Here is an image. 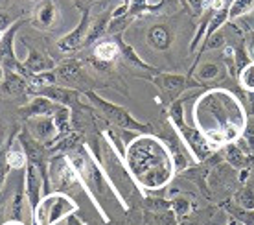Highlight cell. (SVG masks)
<instances>
[{
    "instance_id": "9",
    "label": "cell",
    "mask_w": 254,
    "mask_h": 225,
    "mask_svg": "<svg viewBox=\"0 0 254 225\" xmlns=\"http://www.w3.org/2000/svg\"><path fill=\"white\" fill-rule=\"evenodd\" d=\"M56 79L58 85L68 87V89H81L85 92V87L90 83V77L85 74V69L81 67V63L77 59H64L63 63L56 65Z\"/></svg>"
},
{
    "instance_id": "8",
    "label": "cell",
    "mask_w": 254,
    "mask_h": 225,
    "mask_svg": "<svg viewBox=\"0 0 254 225\" xmlns=\"http://www.w3.org/2000/svg\"><path fill=\"white\" fill-rule=\"evenodd\" d=\"M48 177H50V188H56V192H68L76 185H81L79 175L66 155L52 157L48 164Z\"/></svg>"
},
{
    "instance_id": "25",
    "label": "cell",
    "mask_w": 254,
    "mask_h": 225,
    "mask_svg": "<svg viewBox=\"0 0 254 225\" xmlns=\"http://www.w3.org/2000/svg\"><path fill=\"white\" fill-rule=\"evenodd\" d=\"M225 161L229 162L230 166L242 170V168L249 166L251 157H249V153L245 151V148H243L240 142H234V144L225 146Z\"/></svg>"
},
{
    "instance_id": "21",
    "label": "cell",
    "mask_w": 254,
    "mask_h": 225,
    "mask_svg": "<svg viewBox=\"0 0 254 225\" xmlns=\"http://www.w3.org/2000/svg\"><path fill=\"white\" fill-rule=\"evenodd\" d=\"M146 39H147V45L151 46V48H155V50L159 52H166L170 50V46H172L173 35H172V30L168 26L155 24L147 30Z\"/></svg>"
},
{
    "instance_id": "36",
    "label": "cell",
    "mask_w": 254,
    "mask_h": 225,
    "mask_svg": "<svg viewBox=\"0 0 254 225\" xmlns=\"http://www.w3.org/2000/svg\"><path fill=\"white\" fill-rule=\"evenodd\" d=\"M15 22H17V20L13 19L11 15H9V13L4 9V7L0 6V30H2V32H7V30H9V28L15 24Z\"/></svg>"
},
{
    "instance_id": "38",
    "label": "cell",
    "mask_w": 254,
    "mask_h": 225,
    "mask_svg": "<svg viewBox=\"0 0 254 225\" xmlns=\"http://www.w3.org/2000/svg\"><path fill=\"white\" fill-rule=\"evenodd\" d=\"M227 225H243V224H240V222H238V220H234V218H230Z\"/></svg>"
},
{
    "instance_id": "35",
    "label": "cell",
    "mask_w": 254,
    "mask_h": 225,
    "mask_svg": "<svg viewBox=\"0 0 254 225\" xmlns=\"http://www.w3.org/2000/svg\"><path fill=\"white\" fill-rule=\"evenodd\" d=\"M9 170H11V168L7 166V162H6V148H0V194H2V190L6 187V179H7Z\"/></svg>"
},
{
    "instance_id": "41",
    "label": "cell",
    "mask_w": 254,
    "mask_h": 225,
    "mask_svg": "<svg viewBox=\"0 0 254 225\" xmlns=\"http://www.w3.org/2000/svg\"><path fill=\"white\" fill-rule=\"evenodd\" d=\"M0 2H2V0H0Z\"/></svg>"
},
{
    "instance_id": "29",
    "label": "cell",
    "mask_w": 254,
    "mask_h": 225,
    "mask_svg": "<svg viewBox=\"0 0 254 225\" xmlns=\"http://www.w3.org/2000/svg\"><path fill=\"white\" fill-rule=\"evenodd\" d=\"M234 205L242 207V209H247V211H254V192L251 187H242L240 190H236L234 198Z\"/></svg>"
},
{
    "instance_id": "11",
    "label": "cell",
    "mask_w": 254,
    "mask_h": 225,
    "mask_svg": "<svg viewBox=\"0 0 254 225\" xmlns=\"http://www.w3.org/2000/svg\"><path fill=\"white\" fill-rule=\"evenodd\" d=\"M166 146L170 150L173 159V166H175V172H183L190 166V151L186 148V144L183 142L181 135L177 133V129L173 128V124H168V129H166Z\"/></svg>"
},
{
    "instance_id": "31",
    "label": "cell",
    "mask_w": 254,
    "mask_h": 225,
    "mask_svg": "<svg viewBox=\"0 0 254 225\" xmlns=\"http://www.w3.org/2000/svg\"><path fill=\"white\" fill-rule=\"evenodd\" d=\"M227 211H229L230 218L238 220L240 224L254 225V211H247V209H242L238 205H227Z\"/></svg>"
},
{
    "instance_id": "14",
    "label": "cell",
    "mask_w": 254,
    "mask_h": 225,
    "mask_svg": "<svg viewBox=\"0 0 254 225\" xmlns=\"http://www.w3.org/2000/svg\"><path fill=\"white\" fill-rule=\"evenodd\" d=\"M153 83L160 89V92L168 96L170 103L179 100V94L185 90L188 77L183 74H170V72H159L153 76Z\"/></svg>"
},
{
    "instance_id": "32",
    "label": "cell",
    "mask_w": 254,
    "mask_h": 225,
    "mask_svg": "<svg viewBox=\"0 0 254 225\" xmlns=\"http://www.w3.org/2000/svg\"><path fill=\"white\" fill-rule=\"evenodd\" d=\"M170 205H172V211H173V214L177 216V220L186 218L191 211V201L188 200V198H185V196L173 198V200L170 201Z\"/></svg>"
},
{
    "instance_id": "40",
    "label": "cell",
    "mask_w": 254,
    "mask_h": 225,
    "mask_svg": "<svg viewBox=\"0 0 254 225\" xmlns=\"http://www.w3.org/2000/svg\"><path fill=\"white\" fill-rule=\"evenodd\" d=\"M4 33L6 32H2V30H0V41H2V37H4Z\"/></svg>"
},
{
    "instance_id": "4",
    "label": "cell",
    "mask_w": 254,
    "mask_h": 225,
    "mask_svg": "<svg viewBox=\"0 0 254 225\" xmlns=\"http://www.w3.org/2000/svg\"><path fill=\"white\" fill-rule=\"evenodd\" d=\"M102 168L103 172H105V175H107L111 187L115 188V192L118 194L124 209H127V200L134 192H140L144 196L142 188L134 183L133 175L129 174L124 157L118 153V150L111 144L109 139H105L102 142Z\"/></svg>"
},
{
    "instance_id": "6",
    "label": "cell",
    "mask_w": 254,
    "mask_h": 225,
    "mask_svg": "<svg viewBox=\"0 0 254 225\" xmlns=\"http://www.w3.org/2000/svg\"><path fill=\"white\" fill-rule=\"evenodd\" d=\"M77 211V203L66 192L45 194L32 214V225H58Z\"/></svg>"
},
{
    "instance_id": "23",
    "label": "cell",
    "mask_w": 254,
    "mask_h": 225,
    "mask_svg": "<svg viewBox=\"0 0 254 225\" xmlns=\"http://www.w3.org/2000/svg\"><path fill=\"white\" fill-rule=\"evenodd\" d=\"M120 41H115V39H105L94 45V58L105 65L113 63L116 58H120Z\"/></svg>"
},
{
    "instance_id": "19",
    "label": "cell",
    "mask_w": 254,
    "mask_h": 225,
    "mask_svg": "<svg viewBox=\"0 0 254 225\" xmlns=\"http://www.w3.org/2000/svg\"><path fill=\"white\" fill-rule=\"evenodd\" d=\"M58 6L52 2V0H43V2H39L35 9H33V15H32V24L39 30H50L56 26L58 22Z\"/></svg>"
},
{
    "instance_id": "22",
    "label": "cell",
    "mask_w": 254,
    "mask_h": 225,
    "mask_svg": "<svg viewBox=\"0 0 254 225\" xmlns=\"http://www.w3.org/2000/svg\"><path fill=\"white\" fill-rule=\"evenodd\" d=\"M26 205H28V198H26V192H24V185H20V187L15 190L11 201H9V205H7V209H6V214H7L6 222L26 224L24 222V207Z\"/></svg>"
},
{
    "instance_id": "33",
    "label": "cell",
    "mask_w": 254,
    "mask_h": 225,
    "mask_svg": "<svg viewBox=\"0 0 254 225\" xmlns=\"http://www.w3.org/2000/svg\"><path fill=\"white\" fill-rule=\"evenodd\" d=\"M240 85L249 92H254V61L240 71Z\"/></svg>"
},
{
    "instance_id": "17",
    "label": "cell",
    "mask_w": 254,
    "mask_h": 225,
    "mask_svg": "<svg viewBox=\"0 0 254 225\" xmlns=\"http://www.w3.org/2000/svg\"><path fill=\"white\" fill-rule=\"evenodd\" d=\"M41 188H43V177H41L37 168L28 162V166L24 170V192L32 214L37 209L39 201H41Z\"/></svg>"
},
{
    "instance_id": "13",
    "label": "cell",
    "mask_w": 254,
    "mask_h": 225,
    "mask_svg": "<svg viewBox=\"0 0 254 225\" xmlns=\"http://www.w3.org/2000/svg\"><path fill=\"white\" fill-rule=\"evenodd\" d=\"M26 48H28V58L22 61V76L24 77H32L35 74H41V72H48L56 69V63L54 59L48 58L46 54H43L41 50L33 48L28 41H24Z\"/></svg>"
},
{
    "instance_id": "26",
    "label": "cell",
    "mask_w": 254,
    "mask_h": 225,
    "mask_svg": "<svg viewBox=\"0 0 254 225\" xmlns=\"http://www.w3.org/2000/svg\"><path fill=\"white\" fill-rule=\"evenodd\" d=\"M111 19H113V13H103V15H100L98 19L92 20L90 30H89V33H87V39H85V43H83V45H92V43H96L98 39L102 37L103 33L107 32Z\"/></svg>"
},
{
    "instance_id": "1",
    "label": "cell",
    "mask_w": 254,
    "mask_h": 225,
    "mask_svg": "<svg viewBox=\"0 0 254 225\" xmlns=\"http://www.w3.org/2000/svg\"><path fill=\"white\" fill-rule=\"evenodd\" d=\"M195 128L216 148L234 144L243 137L247 115L242 102L225 89L204 92L193 105Z\"/></svg>"
},
{
    "instance_id": "16",
    "label": "cell",
    "mask_w": 254,
    "mask_h": 225,
    "mask_svg": "<svg viewBox=\"0 0 254 225\" xmlns=\"http://www.w3.org/2000/svg\"><path fill=\"white\" fill-rule=\"evenodd\" d=\"M61 107L63 105L52 102L45 96H33L26 105L20 107L19 113L22 120H28V118H35V116H54Z\"/></svg>"
},
{
    "instance_id": "7",
    "label": "cell",
    "mask_w": 254,
    "mask_h": 225,
    "mask_svg": "<svg viewBox=\"0 0 254 225\" xmlns=\"http://www.w3.org/2000/svg\"><path fill=\"white\" fill-rule=\"evenodd\" d=\"M85 98H87V102H89L94 109H98V113H102L109 122L115 124L116 128L127 129V131H138V133L147 129L146 124L138 122L126 107L109 102V100L102 98L98 92H94V90H87V92H85Z\"/></svg>"
},
{
    "instance_id": "2",
    "label": "cell",
    "mask_w": 254,
    "mask_h": 225,
    "mask_svg": "<svg viewBox=\"0 0 254 225\" xmlns=\"http://www.w3.org/2000/svg\"><path fill=\"white\" fill-rule=\"evenodd\" d=\"M124 161L144 194L164 188L177 174L166 142L149 133L127 142Z\"/></svg>"
},
{
    "instance_id": "3",
    "label": "cell",
    "mask_w": 254,
    "mask_h": 225,
    "mask_svg": "<svg viewBox=\"0 0 254 225\" xmlns=\"http://www.w3.org/2000/svg\"><path fill=\"white\" fill-rule=\"evenodd\" d=\"M68 159L72 162L74 170L77 172V175H79L81 188L87 192V196L90 198L92 205L96 207V211L100 213L103 222H109V213L105 211L103 203H109L107 201L109 196H115L118 201H120V198L115 192V188L111 187V183H109L103 168L94 161V155H92L90 146L89 144H83L81 150H76L74 153L68 155Z\"/></svg>"
},
{
    "instance_id": "28",
    "label": "cell",
    "mask_w": 254,
    "mask_h": 225,
    "mask_svg": "<svg viewBox=\"0 0 254 225\" xmlns=\"http://www.w3.org/2000/svg\"><path fill=\"white\" fill-rule=\"evenodd\" d=\"M221 77V67L217 63H203L195 72V79L201 83H208V81H216Z\"/></svg>"
},
{
    "instance_id": "34",
    "label": "cell",
    "mask_w": 254,
    "mask_h": 225,
    "mask_svg": "<svg viewBox=\"0 0 254 225\" xmlns=\"http://www.w3.org/2000/svg\"><path fill=\"white\" fill-rule=\"evenodd\" d=\"M147 7H149L147 0H129V4H127V15L131 19H134V17L142 15L144 11H147Z\"/></svg>"
},
{
    "instance_id": "15",
    "label": "cell",
    "mask_w": 254,
    "mask_h": 225,
    "mask_svg": "<svg viewBox=\"0 0 254 225\" xmlns=\"http://www.w3.org/2000/svg\"><path fill=\"white\" fill-rule=\"evenodd\" d=\"M90 24H92V20H90V13H89V9H85V11H83L81 20H79V24H77L70 33H66L64 37H61L58 41L59 50L61 52H74V50H77L79 46H83L85 39H87V33H89V30H90Z\"/></svg>"
},
{
    "instance_id": "30",
    "label": "cell",
    "mask_w": 254,
    "mask_h": 225,
    "mask_svg": "<svg viewBox=\"0 0 254 225\" xmlns=\"http://www.w3.org/2000/svg\"><path fill=\"white\" fill-rule=\"evenodd\" d=\"M254 9V0H232L229 6V19H238Z\"/></svg>"
},
{
    "instance_id": "18",
    "label": "cell",
    "mask_w": 254,
    "mask_h": 225,
    "mask_svg": "<svg viewBox=\"0 0 254 225\" xmlns=\"http://www.w3.org/2000/svg\"><path fill=\"white\" fill-rule=\"evenodd\" d=\"M35 96H45L48 100H52V102L59 103V105H64V107H74V105L79 103L81 92L76 89L63 87V85H50V87H45V89L39 90Z\"/></svg>"
},
{
    "instance_id": "20",
    "label": "cell",
    "mask_w": 254,
    "mask_h": 225,
    "mask_svg": "<svg viewBox=\"0 0 254 225\" xmlns=\"http://www.w3.org/2000/svg\"><path fill=\"white\" fill-rule=\"evenodd\" d=\"M2 92L9 98H24L28 96V77L15 71H6L4 69V79H2Z\"/></svg>"
},
{
    "instance_id": "37",
    "label": "cell",
    "mask_w": 254,
    "mask_h": 225,
    "mask_svg": "<svg viewBox=\"0 0 254 225\" xmlns=\"http://www.w3.org/2000/svg\"><path fill=\"white\" fill-rule=\"evenodd\" d=\"M190 4H191V7H193L195 11H201V9H203L204 0H190Z\"/></svg>"
},
{
    "instance_id": "5",
    "label": "cell",
    "mask_w": 254,
    "mask_h": 225,
    "mask_svg": "<svg viewBox=\"0 0 254 225\" xmlns=\"http://www.w3.org/2000/svg\"><path fill=\"white\" fill-rule=\"evenodd\" d=\"M170 122L173 124V128L177 129V133L181 135L183 142L186 144V148L195 161H204L206 157H210L217 150L199 129L186 124L183 100H175V102L170 103Z\"/></svg>"
},
{
    "instance_id": "12",
    "label": "cell",
    "mask_w": 254,
    "mask_h": 225,
    "mask_svg": "<svg viewBox=\"0 0 254 225\" xmlns=\"http://www.w3.org/2000/svg\"><path fill=\"white\" fill-rule=\"evenodd\" d=\"M26 129L30 131L33 139L39 142L46 144L50 148L54 141L58 139V128L52 116H35V118H28L26 120Z\"/></svg>"
},
{
    "instance_id": "10",
    "label": "cell",
    "mask_w": 254,
    "mask_h": 225,
    "mask_svg": "<svg viewBox=\"0 0 254 225\" xmlns=\"http://www.w3.org/2000/svg\"><path fill=\"white\" fill-rule=\"evenodd\" d=\"M20 24H22V20L17 19V22L4 33V37L0 41V67L6 69V71H15L19 72V74H22V61L17 59L15 48H13V45H15V35H17V30L20 28Z\"/></svg>"
},
{
    "instance_id": "39",
    "label": "cell",
    "mask_w": 254,
    "mask_h": 225,
    "mask_svg": "<svg viewBox=\"0 0 254 225\" xmlns=\"http://www.w3.org/2000/svg\"><path fill=\"white\" fill-rule=\"evenodd\" d=\"M2 79H4V69L0 67V83H2Z\"/></svg>"
},
{
    "instance_id": "27",
    "label": "cell",
    "mask_w": 254,
    "mask_h": 225,
    "mask_svg": "<svg viewBox=\"0 0 254 225\" xmlns=\"http://www.w3.org/2000/svg\"><path fill=\"white\" fill-rule=\"evenodd\" d=\"M120 50H122V58H124V61H126L127 65H131V67H134V69H142V71H153L155 67H151V65H147L146 61H142V59L138 58V54L131 48L129 45H126L124 41H120Z\"/></svg>"
},
{
    "instance_id": "24",
    "label": "cell",
    "mask_w": 254,
    "mask_h": 225,
    "mask_svg": "<svg viewBox=\"0 0 254 225\" xmlns=\"http://www.w3.org/2000/svg\"><path fill=\"white\" fill-rule=\"evenodd\" d=\"M6 162L11 170H26L28 166V155H26L22 144L17 139H13L6 148Z\"/></svg>"
}]
</instances>
